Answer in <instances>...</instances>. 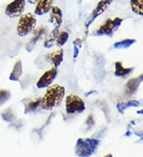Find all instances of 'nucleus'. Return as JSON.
<instances>
[{
  "mask_svg": "<svg viewBox=\"0 0 143 157\" xmlns=\"http://www.w3.org/2000/svg\"><path fill=\"white\" fill-rule=\"evenodd\" d=\"M73 44H74V45L77 46L79 48H81V46H82V41H81V40L80 39H76V40H75L74 42H73Z\"/></svg>",
  "mask_w": 143,
  "mask_h": 157,
  "instance_id": "393cba45",
  "label": "nucleus"
},
{
  "mask_svg": "<svg viewBox=\"0 0 143 157\" xmlns=\"http://www.w3.org/2000/svg\"><path fill=\"white\" fill-rule=\"evenodd\" d=\"M26 6V0H13L5 8V13L9 17H17L22 15Z\"/></svg>",
  "mask_w": 143,
  "mask_h": 157,
  "instance_id": "0eeeda50",
  "label": "nucleus"
},
{
  "mask_svg": "<svg viewBox=\"0 0 143 157\" xmlns=\"http://www.w3.org/2000/svg\"><path fill=\"white\" fill-rule=\"evenodd\" d=\"M79 52H80V48L77 46H73V59H76L78 57Z\"/></svg>",
  "mask_w": 143,
  "mask_h": 157,
  "instance_id": "b1692460",
  "label": "nucleus"
},
{
  "mask_svg": "<svg viewBox=\"0 0 143 157\" xmlns=\"http://www.w3.org/2000/svg\"><path fill=\"white\" fill-rule=\"evenodd\" d=\"M135 40L132 39H126V40H122L121 41H118L114 44V47L115 48H129L130 46L135 43Z\"/></svg>",
  "mask_w": 143,
  "mask_h": 157,
  "instance_id": "4be33fe9",
  "label": "nucleus"
},
{
  "mask_svg": "<svg viewBox=\"0 0 143 157\" xmlns=\"http://www.w3.org/2000/svg\"><path fill=\"white\" fill-rule=\"evenodd\" d=\"M54 0H39L34 10L35 15L42 16L49 13L52 8Z\"/></svg>",
  "mask_w": 143,
  "mask_h": 157,
  "instance_id": "9b49d317",
  "label": "nucleus"
},
{
  "mask_svg": "<svg viewBox=\"0 0 143 157\" xmlns=\"http://www.w3.org/2000/svg\"><path fill=\"white\" fill-rule=\"evenodd\" d=\"M47 33V28L46 26L39 27L37 29H34V35H33L32 38L29 40L28 43L26 45V49L27 52H30L34 48L35 45L43 37L45 34Z\"/></svg>",
  "mask_w": 143,
  "mask_h": 157,
  "instance_id": "6e6552de",
  "label": "nucleus"
},
{
  "mask_svg": "<svg viewBox=\"0 0 143 157\" xmlns=\"http://www.w3.org/2000/svg\"><path fill=\"white\" fill-rule=\"evenodd\" d=\"M137 105H139V101L133 100V101H126V102H123V103H118V105H117V108H118V111L122 113L123 110L128 109V108L136 107Z\"/></svg>",
  "mask_w": 143,
  "mask_h": 157,
  "instance_id": "412c9836",
  "label": "nucleus"
},
{
  "mask_svg": "<svg viewBox=\"0 0 143 157\" xmlns=\"http://www.w3.org/2000/svg\"><path fill=\"white\" fill-rule=\"evenodd\" d=\"M59 29L60 28H54V29L47 35L46 40H45L44 41V44H43L44 48H50L56 44V40H57V37H58V35H59L60 33Z\"/></svg>",
  "mask_w": 143,
  "mask_h": 157,
  "instance_id": "4468645a",
  "label": "nucleus"
},
{
  "mask_svg": "<svg viewBox=\"0 0 143 157\" xmlns=\"http://www.w3.org/2000/svg\"><path fill=\"white\" fill-rule=\"evenodd\" d=\"M42 104V98H38L32 101H29L28 103L26 104L25 105V113H30V112L35 111Z\"/></svg>",
  "mask_w": 143,
  "mask_h": 157,
  "instance_id": "f3484780",
  "label": "nucleus"
},
{
  "mask_svg": "<svg viewBox=\"0 0 143 157\" xmlns=\"http://www.w3.org/2000/svg\"><path fill=\"white\" fill-rule=\"evenodd\" d=\"M137 113H143V111H137Z\"/></svg>",
  "mask_w": 143,
  "mask_h": 157,
  "instance_id": "bb28decb",
  "label": "nucleus"
},
{
  "mask_svg": "<svg viewBox=\"0 0 143 157\" xmlns=\"http://www.w3.org/2000/svg\"><path fill=\"white\" fill-rule=\"evenodd\" d=\"M143 81V74L139 75L138 77H136L134 78L130 79L126 82V86H125V89H126V92L128 94H133L137 91L139 84Z\"/></svg>",
  "mask_w": 143,
  "mask_h": 157,
  "instance_id": "ddd939ff",
  "label": "nucleus"
},
{
  "mask_svg": "<svg viewBox=\"0 0 143 157\" xmlns=\"http://www.w3.org/2000/svg\"><path fill=\"white\" fill-rule=\"evenodd\" d=\"M37 24L36 16L31 13L22 14L17 24V33L19 36L24 37L32 33Z\"/></svg>",
  "mask_w": 143,
  "mask_h": 157,
  "instance_id": "f03ea898",
  "label": "nucleus"
},
{
  "mask_svg": "<svg viewBox=\"0 0 143 157\" xmlns=\"http://www.w3.org/2000/svg\"><path fill=\"white\" fill-rule=\"evenodd\" d=\"M122 20L119 17L114 19H107L95 31L96 35H111L114 31L121 25Z\"/></svg>",
  "mask_w": 143,
  "mask_h": 157,
  "instance_id": "423d86ee",
  "label": "nucleus"
},
{
  "mask_svg": "<svg viewBox=\"0 0 143 157\" xmlns=\"http://www.w3.org/2000/svg\"><path fill=\"white\" fill-rule=\"evenodd\" d=\"M69 38V33L67 31H62L60 32L58 37H57V40H56V44L58 47H63L65 44L67 43L68 40Z\"/></svg>",
  "mask_w": 143,
  "mask_h": 157,
  "instance_id": "aec40b11",
  "label": "nucleus"
},
{
  "mask_svg": "<svg viewBox=\"0 0 143 157\" xmlns=\"http://www.w3.org/2000/svg\"><path fill=\"white\" fill-rule=\"evenodd\" d=\"M49 21L54 25V28H60L63 22V13L58 6H52Z\"/></svg>",
  "mask_w": 143,
  "mask_h": 157,
  "instance_id": "1a4fd4ad",
  "label": "nucleus"
},
{
  "mask_svg": "<svg viewBox=\"0 0 143 157\" xmlns=\"http://www.w3.org/2000/svg\"><path fill=\"white\" fill-rule=\"evenodd\" d=\"M58 74V70L57 67H53L50 69L45 71L43 74L38 78V82L36 83V86L38 89L47 88L48 86L53 83Z\"/></svg>",
  "mask_w": 143,
  "mask_h": 157,
  "instance_id": "39448f33",
  "label": "nucleus"
},
{
  "mask_svg": "<svg viewBox=\"0 0 143 157\" xmlns=\"http://www.w3.org/2000/svg\"><path fill=\"white\" fill-rule=\"evenodd\" d=\"M114 66H115L114 75L118 77L126 76L128 74H130V71L133 70V68H131V67H130V68H128V67H124L123 66H122V63L118 61L115 63Z\"/></svg>",
  "mask_w": 143,
  "mask_h": 157,
  "instance_id": "dca6fc26",
  "label": "nucleus"
},
{
  "mask_svg": "<svg viewBox=\"0 0 143 157\" xmlns=\"http://www.w3.org/2000/svg\"><path fill=\"white\" fill-rule=\"evenodd\" d=\"M10 97H11V93L10 90L5 89L0 90V106L6 103Z\"/></svg>",
  "mask_w": 143,
  "mask_h": 157,
  "instance_id": "5701e85b",
  "label": "nucleus"
},
{
  "mask_svg": "<svg viewBox=\"0 0 143 157\" xmlns=\"http://www.w3.org/2000/svg\"><path fill=\"white\" fill-rule=\"evenodd\" d=\"M111 1H112V0H102L101 2H99V3H98L97 6H96V7L95 8V10H93L92 14H91V16H90L89 19H88V21L87 22L86 25L88 27L89 26V25H91V23H92L98 16L100 15L102 13H103V11H104V10L107 8V6L110 5Z\"/></svg>",
  "mask_w": 143,
  "mask_h": 157,
  "instance_id": "9d476101",
  "label": "nucleus"
},
{
  "mask_svg": "<svg viewBox=\"0 0 143 157\" xmlns=\"http://www.w3.org/2000/svg\"><path fill=\"white\" fill-rule=\"evenodd\" d=\"M1 117L4 121L10 123L15 120L16 115L10 108H7L1 113Z\"/></svg>",
  "mask_w": 143,
  "mask_h": 157,
  "instance_id": "6ab92c4d",
  "label": "nucleus"
},
{
  "mask_svg": "<svg viewBox=\"0 0 143 157\" xmlns=\"http://www.w3.org/2000/svg\"><path fill=\"white\" fill-rule=\"evenodd\" d=\"M38 1H39V0H28V2H30V3H31V4L37 3V2H38Z\"/></svg>",
  "mask_w": 143,
  "mask_h": 157,
  "instance_id": "a878e982",
  "label": "nucleus"
},
{
  "mask_svg": "<svg viewBox=\"0 0 143 157\" xmlns=\"http://www.w3.org/2000/svg\"><path fill=\"white\" fill-rule=\"evenodd\" d=\"M50 61L51 63L54 65V67H58L61 64V63L63 62L64 59V49L63 48H60V49L57 50L56 52H53L50 55Z\"/></svg>",
  "mask_w": 143,
  "mask_h": 157,
  "instance_id": "2eb2a0df",
  "label": "nucleus"
},
{
  "mask_svg": "<svg viewBox=\"0 0 143 157\" xmlns=\"http://www.w3.org/2000/svg\"><path fill=\"white\" fill-rule=\"evenodd\" d=\"M98 142V140L94 139H80L76 144V151L81 156L89 155L93 152Z\"/></svg>",
  "mask_w": 143,
  "mask_h": 157,
  "instance_id": "20e7f679",
  "label": "nucleus"
},
{
  "mask_svg": "<svg viewBox=\"0 0 143 157\" xmlns=\"http://www.w3.org/2000/svg\"><path fill=\"white\" fill-rule=\"evenodd\" d=\"M23 74V65L21 60H18L14 64L12 71L9 75V79L14 82H18L20 80Z\"/></svg>",
  "mask_w": 143,
  "mask_h": 157,
  "instance_id": "f8f14e48",
  "label": "nucleus"
},
{
  "mask_svg": "<svg viewBox=\"0 0 143 157\" xmlns=\"http://www.w3.org/2000/svg\"><path fill=\"white\" fill-rule=\"evenodd\" d=\"M86 109L85 102L78 95L71 94L65 98V110L69 114L81 113Z\"/></svg>",
  "mask_w": 143,
  "mask_h": 157,
  "instance_id": "7ed1b4c3",
  "label": "nucleus"
},
{
  "mask_svg": "<svg viewBox=\"0 0 143 157\" xmlns=\"http://www.w3.org/2000/svg\"><path fill=\"white\" fill-rule=\"evenodd\" d=\"M65 95V86L59 84L50 85L46 89V93L42 98L41 106L45 110H53L61 105Z\"/></svg>",
  "mask_w": 143,
  "mask_h": 157,
  "instance_id": "f257e3e1",
  "label": "nucleus"
},
{
  "mask_svg": "<svg viewBox=\"0 0 143 157\" xmlns=\"http://www.w3.org/2000/svg\"><path fill=\"white\" fill-rule=\"evenodd\" d=\"M130 5L134 13L143 16V0H130Z\"/></svg>",
  "mask_w": 143,
  "mask_h": 157,
  "instance_id": "a211bd4d",
  "label": "nucleus"
}]
</instances>
